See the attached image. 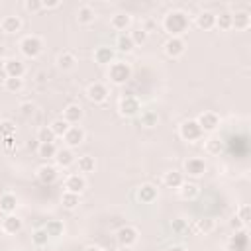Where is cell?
<instances>
[{"label":"cell","mask_w":251,"mask_h":251,"mask_svg":"<svg viewBox=\"0 0 251 251\" xmlns=\"http://www.w3.org/2000/svg\"><path fill=\"white\" fill-rule=\"evenodd\" d=\"M235 216H237V218L243 222V226H247V224H249V218H251V208H249L247 204H243Z\"/></svg>","instance_id":"obj_45"},{"label":"cell","mask_w":251,"mask_h":251,"mask_svg":"<svg viewBox=\"0 0 251 251\" xmlns=\"http://www.w3.org/2000/svg\"><path fill=\"white\" fill-rule=\"evenodd\" d=\"M4 55H6V47L0 43V59H4Z\"/></svg>","instance_id":"obj_53"},{"label":"cell","mask_w":251,"mask_h":251,"mask_svg":"<svg viewBox=\"0 0 251 251\" xmlns=\"http://www.w3.org/2000/svg\"><path fill=\"white\" fill-rule=\"evenodd\" d=\"M214 28H220V30H232V14L230 12H222V14H216V26Z\"/></svg>","instance_id":"obj_36"},{"label":"cell","mask_w":251,"mask_h":251,"mask_svg":"<svg viewBox=\"0 0 251 251\" xmlns=\"http://www.w3.org/2000/svg\"><path fill=\"white\" fill-rule=\"evenodd\" d=\"M37 141L39 143H55V134L51 132V128L45 126L37 132Z\"/></svg>","instance_id":"obj_38"},{"label":"cell","mask_w":251,"mask_h":251,"mask_svg":"<svg viewBox=\"0 0 251 251\" xmlns=\"http://www.w3.org/2000/svg\"><path fill=\"white\" fill-rule=\"evenodd\" d=\"M94 18H96V14H94L92 6H88V4L81 6V8H79V12H77V20H79V24H83V26L92 24V22H94Z\"/></svg>","instance_id":"obj_25"},{"label":"cell","mask_w":251,"mask_h":251,"mask_svg":"<svg viewBox=\"0 0 251 251\" xmlns=\"http://www.w3.org/2000/svg\"><path fill=\"white\" fill-rule=\"evenodd\" d=\"M33 112H35V104H32V102H22L20 104V114L24 118H30Z\"/></svg>","instance_id":"obj_46"},{"label":"cell","mask_w":251,"mask_h":251,"mask_svg":"<svg viewBox=\"0 0 251 251\" xmlns=\"http://www.w3.org/2000/svg\"><path fill=\"white\" fill-rule=\"evenodd\" d=\"M230 228H232V230H235V232H241V230H245L243 222H241L237 216H234V218L230 220Z\"/></svg>","instance_id":"obj_49"},{"label":"cell","mask_w":251,"mask_h":251,"mask_svg":"<svg viewBox=\"0 0 251 251\" xmlns=\"http://www.w3.org/2000/svg\"><path fill=\"white\" fill-rule=\"evenodd\" d=\"M63 139H65V143L69 145V149H71V147H77V145H81V143L84 141V130L79 128V126H71L69 132L63 135Z\"/></svg>","instance_id":"obj_12"},{"label":"cell","mask_w":251,"mask_h":251,"mask_svg":"<svg viewBox=\"0 0 251 251\" xmlns=\"http://www.w3.org/2000/svg\"><path fill=\"white\" fill-rule=\"evenodd\" d=\"M130 24H132V18L128 16V14H116L112 20H110V26L114 28V30H118V32H124V30H128L130 28Z\"/></svg>","instance_id":"obj_30"},{"label":"cell","mask_w":251,"mask_h":251,"mask_svg":"<svg viewBox=\"0 0 251 251\" xmlns=\"http://www.w3.org/2000/svg\"><path fill=\"white\" fill-rule=\"evenodd\" d=\"M184 51H186V43H184L181 37H169V39H167V43H165V53H167L169 57L177 59V57H181Z\"/></svg>","instance_id":"obj_8"},{"label":"cell","mask_w":251,"mask_h":251,"mask_svg":"<svg viewBox=\"0 0 251 251\" xmlns=\"http://www.w3.org/2000/svg\"><path fill=\"white\" fill-rule=\"evenodd\" d=\"M171 228H173V232H175V234H181V232H184V230H186V222H184V220H181V218H177V220H173Z\"/></svg>","instance_id":"obj_48"},{"label":"cell","mask_w":251,"mask_h":251,"mask_svg":"<svg viewBox=\"0 0 251 251\" xmlns=\"http://www.w3.org/2000/svg\"><path fill=\"white\" fill-rule=\"evenodd\" d=\"M108 77L114 84H126L130 79H132V67L128 63H122V61H116L110 65V71H108Z\"/></svg>","instance_id":"obj_2"},{"label":"cell","mask_w":251,"mask_h":251,"mask_svg":"<svg viewBox=\"0 0 251 251\" xmlns=\"http://www.w3.org/2000/svg\"><path fill=\"white\" fill-rule=\"evenodd\" d=\"M83 108L79 106V104H69V106H65V110H63V120L71 126V124H79L81 120H83Z\"/></svg>","instance_id":"obj_14"},{"label":"cell","mask_w":251,"mask_h":251,"mask_svg":"<svg viewBox=\"0 0 251 251\" xmlns=\"http://www.w3.org/2000/svg\"><path fill=\"white\" fill-rule=\"evenodd\" d=\"M247 245H249V237H247V232L241 230V232H235L234 237L230 239L228 243V251H247Z\"/></svg>","instance_id":"obj_11"},{"label":"cell","mask_w":251,"mask_h":251,"mask_svg":"<svg viewBox=\"0 0 251 251\" xmlns=\"http://www.w3.org/2000/svg\"><path fill=\"white\" fill-rule=\"evenodd\" d=\"M20 49H22V53L30 59H35L41 51H43V41L35 35H26L20 43Z\"/></svg>","instance_id":"obj_3"},{"label":"cell","mask_w":251,"mask_h":251,"mask_svg":"<svg viewBox=\"0 0 251 251\" xmlns=\"http://www.w3.org/2000/svg\"><path fill=\"white\" fill-rule=\"evenodd\" d=\"M194 232L200 235H208L214 232V220L212 218H200L194 222Z\"/></svg>","instance_id":"obj_23"},{"label":"cell","mask_w":251,"mask_h":251,"mask_svg":"<svg viewBox=\"0 0 251 251\" xmlns=\"http://www.w3.org/2000/svg\"><path fill=\"white\" fill-rule=\"evenodd\" d=\"M116 45H118V49H120L122 53H130L132 49L135 47V45H134V41H132V37H130V35H126V33H122V35L118 37Z\"/></svg>","instance_id":"obj_37"},{"label":"cell","mask_w":251,"mask_h":251,"mask_svg":"<svg viewBox=\"0 0 251 251\" xmlns=\"http://www.w3.org/2000/svg\"><path fill=\"white\" fill-rule=\"evenodd\" d=\"M4 147L6 151H14V137H4Z\"/></svg>","instance_id":"obj_51"},{"label":"cell","mask_w":251,"mask_h":251,"mask_svg":"<svg viewBox=\"0 0 251 251\" xmlns=\"http://www.w3.org/2000/svg\"><path fill=\"white\" fill-rule=\"evenodd\" d=\"M157 122H159V118L155 112H143L141 114V126H145V128H155Z\"/></svg>","instance_id":"obj_41"},{"label":"cell","mask_w":251,"mask_h":251,"mask_svg":"<svg viewBox=\"0 0 251 251\" xmlns=\"http://www.w3.org/2000/svg\"><path fill=\"white\" fill-rule=\"evenodd\" d=\"M4 71H6V77H8V79H22L24 73H26V67H24V63L18 61V59H8V61L4 63Z\"/></svg>","instance_id":"obj_13"},{"label":"cell","mask_w":251,"mask_h":251,"mask_svg":"<svg viewBox=\"0 0 251 251\" xmlns=\"http://www.w3.org/2000/svg\"><path fill=\"white\" fill-rule=\"evenodd\" d=\"M55 161H57V165H61V167H71V165L75 163V155H73V151H71L69 147H67V149H57Z\"/></svg>","instance_id":"obj_27"},{"label":"cell","mask_w":251,"mask_h":251,"mask_svg":"<svg viewBox=\"0 0 251 251\" xmlns=\"http://www.w3.org/2000/svg\"><path fill=\"white\" fill-rule=\"evenodd\" d=\"M139 100L135 98V96H122L120 98V104H118V110H120V114L122 116H126V118H132V116H135L137 112H139Z\"/></svg>","instance_id":"obj_4"},{"label":"cell","mask_w":251,"mask_h":251,"mask_svg":"<svg viewBox=\"0 0 251 251\" xmlns=\"http://www.w3.org/2000/svg\"><path fill=\"white\" fill-rule=\"evenodd\" d=\"M84 251H102V249L96 247V245H88V247H84Z\"/></svg>","instance_id":"obj_54"},{"label":"cell","mask_w":251,"mask_h":251,"mask_svg":"<svg viewBox=\"0 0 251 251\" xmlns=\"http://www.w3.org/2000/svg\"><path fill=\"white\" fill-rule=\"evenodd\" d=\"M179 190H181V196H183L184 200H192V198H196L198 192H200L198 186H196L194 183H183Z\"/></svg>","instance_id":"obj_32"},{"label":"cell","mask_w":251,"mask_h":251,"mask_svg":"<svg viewBox=\"0 0 251 251\" xmlns=\"http://www.w3.org/2000/svg\"><path fill=\"white\" fill-rule=\"evenodd\" d=\"M49 128H51V132L55 134V137H63L67 132H69V124L63 120V118H57V120H53L51 124H49Z\"/></svg>","instance_id":"obj_31"},{"label":"cell","mask_w":251,"mask_h":251,"mask_svg":"<svg viewBox=\"0 0 251 251\" xmlns=\"http://www.w3.org/2000/svg\"><path fill=\"white\" fill-rule=\"evenodd\" d=\"M4 88L8 92H20L24 88V81L22 79H6L4 81Z\"/></svg>","instance_id":"obj_42"},{"label":"cell","mask_w":251,"mask_h":251,"mask_svg":"<svg viewBox=\"0 0 251 251\" xmlns=\"http://www.w3.org/2000/svg\"><path fill=\"white\" fill-rule=\"evenodd\" d=\"M196 122H198V126H200V130H202V134H204V132H214V130L220 126V118H218V114H214V112L200 114Z\"/></svg>","instance_id":"obj_9"},{"label":"cell","mask_w":251,"mask_h":251,"mask_svg":"<svg viewBox=\"0 0 251 251\" xmlns=\"http://www.w3.org/2000/svg\"><path fill=\"white\" fill-rule=\"evenodd\" d=\"M26 10L28 12H39V10H43L41 0H28V2H26Z\"/></svg>","instance_id":"obj_47"},{"label":"cell","mask_w":251,"mask_h":251,"mask_svg":"<svg viewBox=\"0 0 251 251\" xmlns=\"http://www.w3.org/2000/svg\"><path fill=\"white\" fill-rule=\"evenodd\" d=\"M32 239H33V243L35 245H47V241H49V235H47V232L41 228V230H35L33 234H32Z\"/></svg>","instance_id":"obj_43"},{"label":"cell","mask_w":251,"mask_h":251,"mask_svg":"<svg viewBox=\"0 0 251 251\" xmlns=\"http://www.w3.org/2000/svg\"><path fill=\"white\" fill-rule=\"evenodd\" d=\"M196 26L200 30H212L216 26V14L212 12H202L200 16H196Z\"/></svg>","instance_id":"obj_24"},{"label":"cell","mask_w":251,"mask_h":251,"mask_svg":"<svg viewBox=\"0 0 251 251\" xmlns=\"http://www.w3.org/2000/svg\"><path fill=\"white\" fill-rule=\"evenodd\" d=\"M86 96H88L90 102L102 104L104 100L108 98V88H106V84H102V83H92V84L86 88Z\"/></svg>","instance_id":"obj_5"},{"label":"cell","mask_w":251,"mask_h":251,"mask_svg":"<svg viewBox=\"0 0 251 251\" xmlns=\"http://www.w3.org/2000/svg\"><path fill=\"white\" fill-rule=\"evenodd\" d=\"M157 198V188L153 184H141L139 190H137V200L143 204H149L153 202V200Z\"/></svg>","instance_id":"obj_18"},{"label":"cell","mask_w":251,"mask_h":251,"mask_svg":"<svg viewBox=\"0 0 251 251\" xmlns=\"http://www.w3.org/2000/svg\"><path fill=\"white\" fill-rule=\"evenodd\" d=\"M200 135H202V130H200L196 120H188L181 126V137L184 141H196V139H200Z\"/></svg>","instance_id":"obj_7"},{"label":"cell","mask_w":251,"mask_h":251,"mask_svg":"<svg viewBox=\"0 0 251 251\" xmlns=\"http://www.w3.org/2000/svg\"><path fill=\"white\" fill-rule=\"evenodd\" d=\"M61 204H63V208H67V210H73V208H77L79 206V194H75V192H63V196H61Z\"/></svg>","instance_id":"obj_33"},{"label":"cell","mask_w":251,"mask_h":251,"mask_svg":"<svg viewBox=\"0 0 251 251\" xmlns=\"http://www.w3.org/2000/svg\"><path fill=\"white\" fill-rule=\"evenodd\" d=\"M22 220L18 218V216H14V214H8L4 220H2V232L4 234H10V235H14V234H18L20 230H22Z\"/></svg>","instance_id":"obj_19"},{"label":"cell","mask_w":251,"mask_h":251,"mask_svg":"<svg viewBox=\"0 0 251 251\" xmlns=\"http://www.w3.org/2000/svg\"><path fill=\"white\" fill-rule=\"evenodd\" d=\"M251 26V14L247 10H239L235 14H232V28L235 30H247Z\"/></svg>","instance_id":"obj_17"},{"label":"cell","mask_w":251,"mask_h":251,"mask_svg":"<svg viewBox=\"0 0 251 251\" xmlns=\"http://www.w3.org/2000/svg\"><path fill=\"white\" fill-rule=\"evenodd\" d=\"M43 230L47 232V235H49V237H59V235H63V224H61L59 220H51V222H47V226H45Z\"/></svg>","instance_id":"obj_34"},{"label":"cell","mask_w":251,"mask_h":251,"mask_svg":"<svg viewBox=\"0 0 251 251\" xmlns=\"http://www.w3.org/2000/svg\"><path fill=\"white\" fill-rule=\"evenodd\" d=\"M57 177H59V173H57V169L51 167V165H41V167L37 169V179H39L43 184H53V183L57 181Z\"/></svg>","instance_id":"obj_16"},{"label":"cell","mask_w":251,"mask_h":251,"mask_svg":"<svg viewBox=\"0 0 251 251\" xmlns=\"http://www.w3.org/2000/svg\"><path fill=\"white\" fill-rule=\"evenodd\" d=\"M16 206H18V198H16L14 194L6 192V194L0 196V210H2V212L12 214V212L16 210Z\"/></svg>","instance_id":"obj_22"},{"label":"cell","mask_w":251,"mask_h":251,"mask_svg":"<svg viewBox=\"0 0 251 251\" xmlns=\"http://www.w3.org/2000/svg\"><path fill=\"white\" fill-rule=\"evenodd\" d=\"M75 65H77V57L71 51H65L57 57V67L61 71H71V69H75Z\"/></svg>","instance_id":"obj_26"},{"label":"cell","mask_w":251,"mask_h":251,"mask_svg":"<svg viewBox=\"0 0 251 251\" xmlns=\"http://www.w3.org/2000/svg\"><path fill=\"white\" fill-rule=\"evenodd\" d=\"M94 61L98 65H110L114 63V49L110 47H98L94 51Z\"/></svg>","instance_id":"obj_20"},{"label":"cell","mask_w":251,"mask_h":251,"mask_svg":"<svg viewBox=\"0 0 251 251\" xmlns=\"http://www.w3.org/2000/svg\"><path fill=\"white\" fill-rule=\"evenodd\" d=\"M163 183H165L169 188H181V184L184 183V179H183V173H179V171H169V173H165Z\"/></svg>","instance_id":"obj_28"},{"label":"cell","mask_w":251,"mask_h":251,"mask_svg":"<svg viewBox=\"0 0 251 251\" xmlns=\"http://www.w3.org/2000/svg\"><path fill=\"white\" fill-rule=\"evenodd\" d=\"M0 28H2L4 33H18L22 30V20L18 16H6L0 22Z\"/></svg>","instance_id":"obj_21"},{"label":"cell","mask_w":251,"mask_h":251,"mask_svg":"<svg viewBox=\"0 0 251 251\" xmlns=\"http://www.w3.org/2000/svg\"><path fill=\"white\" fill-rule=\"evenodd\" d=\"M41 6H43V10H53V8H59L61 2H59V0H51V2H47V0H45V2H41Z\"/></svg>","instance_id":"obj_50"},{"label":"cell","mask_w":251,"mask_h":251,"mask_svg":"<svg viewBox=\"0 0 251 251\" xmlns=\"http://www.w3.org/2000/svg\"><path fill=\"white\" fill-rule=\"evenodd\" d=\"M65 188H67V192L81 194L86 188V181H84L83 175H69L67 181H65Z\"/></svg>","instance_id":"obj_15"},{"label":"cell","mask_w":251,"mask_h":251,"mask_svg":"<svg viewBox=\"0 0 251 251\" xmlns=\"http://www.w3.org/2000/svg\"><path fill=\"white\" fill-rule=\"evenodd\" d=\"M163 30L171 35V37H181V33H184L188 30V16L181 10L169 12L163 20Z\"/></svg>","instance_id":"obj_1"},{"label":"cell","mask_w":251,"mask_h":251,"mask_svg":"<svg viewBox=\"0 0 251 251\" xmlns=\"http://www.w3.org/2000/svg\"><path fill=\"white\" fill-rule=\"evenodd\" d=\"M130 37H132L134 45H137V43H145V39H147V30H145V28H137V30H134V32L130 33Z\"/></svg>","instance_id":"obj_44"},{"label":"cell","mask_w":251,"mask_h":251,"mask_svg":"<svg viewBox=\"0 0 251 251\" xmlns=\"http://www.w3.org/2000/svg\"><path fill=\"white\" fill-rule=\"evenodd\" d=\"M167 251H186V249H184L183 245H173V247H169Z\"/></svg>","instance_id":"obj_52"},{"label":"cell","mask_w":251,"mask_h":251,"mask_svg":"<svg viewBox=\"0 0 251 251\" xmlns=\"http://www.w3.org/2000/svg\"><path fill=\"white\" fill-rule=\"evenodd\" d=\"M184 171H186L188 177H194V179L202 177L206 173V163H204V159H200V157H192V159H188L184 163Z\"/></svg>","instance_id":"obj_10"},{"label":"cell","mask_w":251,"mask_h":251,"mask_svg":"<svg viewBox=\"0 0 251 251\" xmlns=\"http://www.w3.org/2000/svg\"><path fill=\"white\" fill-rule=\"evenodd\" d=\"M222 149H224V145H222V141H220L218 137H212V139L206 141V151H208L210 155H220Z\"/></svg>","instance_id":"obj_40"},{"label":"cell","mask_w":251,"mask_h":251,"mask_svg":"<svg viewBox=\"0 0 251 251\" xmlns=\"http://www.w3.org/2000/svg\"><path fill=\"white\" fill-rule=\"evenodd\" d=\"M106 251H116V249H106Z\"/></svg>","instance_id":"obj_55"},{"label":"cell","mask_w":251,"mask_h":251,"mask_svg":"<svg viewBox=\"0 0 251 251\" xmlns=\"http://www.w3.org/2000/svg\"><path fill=\"white\" fill-rule=\"evenodd\" d=\"M79 171L81 173H92L94 169H96V161H94V157H90V155H84V157H79Z\"/></svg>","instance_id":"obj_35"},{"label":"cell","mask_w":251,"mask_h":251,"mask_svg":"<svg viewBox=\"0 0 251 251\" xmlns=\"http://www.w3.org/2000/svg\"><path fill=\"white\" fill-rule=\"evenodd\" d=\"M118 243L122 245V247H132V245H135L137 243V237H139V234H137V230L135 228H132V226H124V228H120L118 230Z\"/></svg>","instance_id":"obj_6"},{"label":"cell","mask_w":251,"mask_h":251,"mask_svg":"<svg viewBox=\"0 0 251 251\" xmlns=\"http://www.w3.org/2000/svg\"><path fill=\"white\" fill-rule=\"evenodd\" d=\"M37 155H39L41 159H55V155H57V145H55V143H39Z\"/></svg>","instance_id":"obj_29"},{"label":"cell","mask_w":251,"mask_h":251,"mask_svg":"<svg viewBox=\"0 0 251 251\" xmlns=\"http://www.w3.org/2000/svg\"><path fill=\"white\" fill-rule=\"evenodd\" d=\"M16 134V126L10 122V120H4V122H0V137H14Z\"/></svg>","instance_id":"obj_39"}]
</instances>
